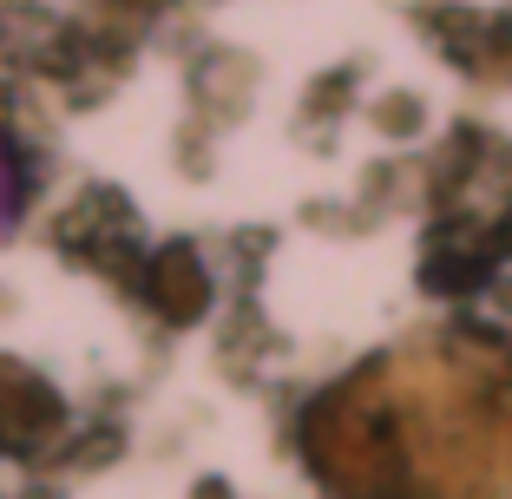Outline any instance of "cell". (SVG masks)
I'll return each instance as SVG.
<instances>
[{"label":"cell","mask_w":512,"mask_h":499,"mask_svg":"<svg viewBox=\"0 0 512 499\" xmlns=\"http://www.w3.org/2000/svg\"><path fill=\"white\" fill-rule=\"evenodd\" d=\"M20 217V171H14V152L0 145V230Z\"/></svg>","instance_id":"1"}]
</instances>
